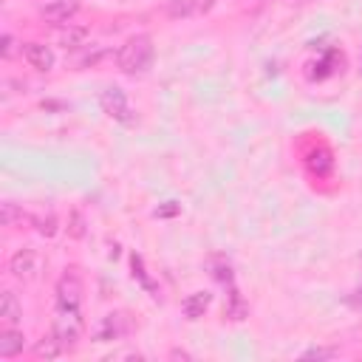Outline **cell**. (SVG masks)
<instances>
[{
    "mask_svg": "<svg viewBox=\"0 0 362 362\" xmlns=\"http://www.w3.org/2000/svg\"><path fill=\"white\" fill-rule=\"evenodd\" d=\"M153 62V40L147 34H139V37H130L119 54H116V65L124 71V74H141L147 71V65Z\"/></svg>",
    "mask_w": 362,
    "mask_h": 362,
    "instance_id": "obj_1",
    "label": "cell"
},
{
    "mask_svg": "<svg viewBox=\"0 0 362 362\" xmlns=\"http://www.w3.org/2000/svg\"><path fill=\"white\" fill-rule=\"evenodd\" d=\"M65 348H74L79 334H82V317L79 308H57V320H54V331H51Z\"/></svg>",
    "mask_w": 362,
    "mask_h": 362,
    "instance_id": "obj_2",
    "label": "cell"
},
{
    "mask_svg": "<svg viewBox=\"0 0 362 362\" xmlns=\"http://www.w3.org/2000/svg\"><path fill=\"white\" fill-rule=\"evenodd\" d=\"M42 263H45L42 255H40L37 249L25 246V249H17V252L11 255L8 269H11V274H14L17 280H34V277H40Z\"/></svg>",
    "mask_w": 362,
    "mask_h": 362,
    "instance_id": "obj_3",
    "label": "cell"
},
{
    "mask_svg": "<svg viewBox=\"0 0 362 362\" xmlns=\"http://www.w3.org/2000/svg\"><path fill=\"white\" fill-rule=\"evenodd\" d=\"M99 102H102V107H105V113L110 119H116L122 124H133L136 122V113H133V107H130V102H127L122 88H105Z\"/></svg>",
    "mask_w": 362,
    "mask_h": 362,
    "instance_id": "obj_4",
    "label": "cell"
},
{
    "mask_svg": "<svg viewBox=\"0 0 362 362\" xmlns=\"http://www.w3.org/2000/svg\"><path fill=\"white\" fill-rule=\"evenodd\" d=\"M82 300V283L74 272L62 274L57 283V308H79Z\"/></svg>",
    "mask_w": 362,
    "mask_h": 362,
    "instance_id": "obj_5",
    "label": "cell"
},
{
    "mask_svg": "<svg viewBox=\"0 0 362 362\" xmlns=\"http://www.w3.org/2000/svg\"><path fill=\"white\" fill-rule=\"evenodd\" d=\"M76 11H79V0H48V3L40 8V17H42L45 23L62 25V23H68Z\"/></svg>",
    "mask_w": 362,
    "mask_h": 362,
    "instance_id": "obj_6",
    "label": "cell"
},
{
    "mask_svg": "<svg viewBox=\"0 0 362 362\" xmlns=\"http://www.w3.org/2000/svg\"><path fill=\"white\" fill-rule=\"evenodd\" d=\"M23 57H25V62L34 68V71H51L54 68V51L48 48V45H42V42H25V48H23Z\"/></svg>",
    "mask_w": 362,
    "mask_h": 362,
    "instance_id": "obj_7",
    "label": "cell"
},
{
    "mask_svg": "<svg viewBox=\"0 0 362 362\" xmlns=\"http://www.w3.org/2000/svg\"><path fill=\"white\" fill-rule=\"evenodd\" d=\"M215 6V0H173L167 6V14L173 20H187V17H195V14H204Z\"/></svg>",
    "mask_w": 362,
    "mask_h": 362,
    "instance_id": "obj_8",
    "label": "cell"
},
{
    "mask_svg": "<svg viewBox=\"0 0 362 362\" xmlns=\"http://www.w3.org/2000/svg\"><path fill=\"white\" fill-rule=\"evenodd\" d=\"M20 317H23V308L14 297V291H3L0 294V320L6 325H14V322H20Z\"/></svg>",
    "mask_w": 362,
    "mask_h": 362,
    "instance_id": "obj_9",
    "label": "cell"
},
{
    "mask_svg": "<svg viewBox=\"0 0 362 362\" xmlns=\"http://www.w3.org/2000/svg\"><path fill=\"white\" fill-rule=\"evenodd\" d=\"M23 345H25L23 331H17V328L0 331V356H14V354L23 351Z\"/></svg>",
    "mask_w": 362,
    "mask_h": 362,
    "instance_id": "obj_10",
    "label": "cell"
},
{
    "mask_svg": "<svg viewBox=\"0 0 362 362\" xmlns=\"http://www.w3.org/2000/svg\"><path fill=\"white\" fill-rule=\"evenodd\" d=\"M184 317L187 320H198V317H204V311L209 308V294L206 291H195V294H189L187 300H184Z\"/></svg>",
    "mask_w": 362,
    "mask_h": 362,
    "instance_id": "obj_11",
    "label": "cell"
},
{
    "mask_svg": "<svg viewBox=\"0 0 362 362\" xmlns=\"http://www.w3.org/2000/svg\"><path fill=\"white\" fill-rule=\"evenodd\" d=\"M65 351H68V348H65L54 334H51L48 339H40V342L34 345V354H37V356H42V359H59Z\"/></svg>",
    "mask_w": 362,
    "mask_h": 362,
    "instance_id": "obj_12",
    "label": "cell"
},
{
    "mask_svg": "<svg viewBox=\"0 0 362 362\" xmlns=\"http://www.w3.org/2000/svg\"><path fill=\"white\" fill-rule=\"evenodd\" d=\"M85 40H88V28H85V25H68V28L59 34L62 48H82Z\"/></svg>",
    "mask_w": 362,
    "mask_h": 362,
    "instance_id": "obj_13",
    "label": "cell"
},
{
    "mask_svg": "<svg viewBox=\"0 0 362 362\" xmlns=\"http://www.w3.org/2000/svg\"><path fill=\"white\" fill-rule=\"evenodd\" d=\"M331 156H328V150H314L311 156H308V167L317 173V175H325L328 170H331Z\"/></svg>",
    "mask_w": 362,
    "mask_h": 362,
    "instance_id": "obj_14",
    "label": "cell"
},
{
    "mask_svg": "<svg viewBox=\"0 0 362 362\" xmlns=\"http://www.w3.org/2000/svg\"><path fill=\"white\" fill-rule=\"evenodd\" d=\"M122 334V322H119V314H110V317H105V322H102V328H99V339H113V337H119Z\"/></svg>",
    "mask_w": 362,
    "mask_h": 362,
    "instance_id": "obj_15",
    "label": "cell"
},
{
    "mask_svg": "<svg viewBox=\"0 0 362 362\" xmlns=\"http://www.w3.org/2000/svg\"><path fill=\"white\" fill-rule=\"evenodd\" d=\"M226 314H229L232 320H243V317H246V303L240 300V294H238V291H232V294H229V308H226Z\"/></svg>",
    "mask_w": 362,
    "mask_h": 362,
    "instance_id": "obj_16",
    "label": "cell"
},
{
    "mask_svg": "<svg viewBox=\"0 0 362 362\" xmlns=\"http://www.w3.org/2000/svg\"><path fill=\"white\" fill-rule=\"evenodd\" d=\"M17 218H23V215L17 212V206H14V204H8V201H6V204L0 206V223H3V226H11Z\"/></svg>",
    "mask_w": 362,
    "mask_h": 362,
    "instance_id": "obj_17",
    "label": "cell"
},
{
    "mask_svg": "<svg viewBox=\"0 0 362 362\" xmlns=\"http://www.w3.org/2000/svg\"><path fill=\"white\" fill-rule=\"evenodd\" d=\"M337 354H339L337 348H308L303 354V359H334Z\"/></svg>",
    "mask_w": 362,
    "mask_h": 362,
    "instance_id": "obj_18",
    "label": "cell"
},
{
    "mask_svg": "<svg viewBox=\"0 0 362 362\" xmlns=\"http://www.w3.org/2000/svg\"><path fill=\"white\" fill-rule=\"evenodd\" d=\"M34 223H37V232H40V235H54V232H57V221H54V215L34 218Z\"/></svg>",
    "mask_w": 362,
    "mask_h": 362,
    "instance_id": "obj_19",
    "label": "cell"
},
{
    "mask_svg": "<svg viewBox=\"0 0 362 362\" xmlns=\"http://www.w3.org/2000/svg\"><path fill=\"white\" fill-rule=\"evenodd\" d=\"M0 54H3V57H11V54H14V37H11V34H3V40H0Z\"/></svg>",
    "mask_w": 362,
    "mask_h": 362,
    "instance_id": "obj_20",
    "label": "cell"
},
{
    "mask_svg": "<svg viewBox=\"0 0 362 362\" xmlns=\"http://www.w3.org/2000/svg\"><path fill=\"white\" fill-rule=\"evenodd\" d=\"M71 235H76V238H79V235H82V218H79V215H76V212H74V215H71Z\"/></svg>",
    "mask_w": 362,
    "mask_h": 362,
    "instance_id": "obj_21",
    "label": "cell"
}]
</instances>
